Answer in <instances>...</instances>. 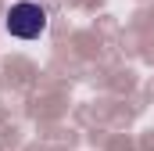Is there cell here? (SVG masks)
<instances>
[{
  "instance_id": "cell-1",
  "label": "cell",
  "mask_w": 154,
  "mask_h": 151,
  "mask_svg": "<svg viewBox=\"0 0 154 151\" xmlns=\"http://www.w3.org/2000/svg\"><path fill=\"white\" fill-rule=\"evenodd\" d=\"M4 29H7V36H14V40H39L47 33V11L39 4H32V0L11 4L7 14H4Z\"/></svg>"
}]
</instances>
